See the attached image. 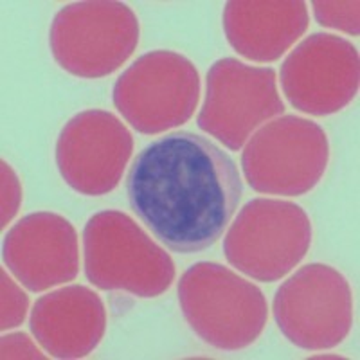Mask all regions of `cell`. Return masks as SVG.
Returning <instances> with one entry per match:
<instances>
[{
	"instance_id": "13",
	"label": "cell",
	"mask_w": 360,
	"mask_h": 360,
	"mask_svg": "<svg viewBox=\"0 0 360 360\" xmlns=\"http://www.w3.org/2000/svg\"><path fill=\"white\" fill-rule=\"evenodd\" d=\"M29 328L45 353L54 359H83L105 337L107 310L92 288L70 285L38 299Z\"/></svg>"
},
{
	"instance_id": "2",
	"label": "cell",
	"mask_w": 360,
	"mask_h": 360,
	"mask_svg": "<svg viewBox=\"0 0 360 360\" xmlns=\"http://www.w3.org/2000/svg\"><path fill=\"white\" fill-rule=\"evenodd\" d=\"M179 304L193 332L221 352L256 342L269 319L263 292L214 262H198L186 270L179 281Z\"/></svg>"
},
{
	"instance_id": "1",
	"label": "cell",
	"mask_w": 360,
	"mask_h": 360,
	"mask_svg": "<svg viewBox=\"0 0 360 360\" xmlns=\"http://www.w3.org/2000/svg\"><path fill=\"white\" fill-rule=\"evenodd\" d=\"M130 207L169 250L204 252L224 236L243 184L229 153L191 131L144 146L127 176Z\"/></svg>"
},
{
	"instance_id": "4",
	"label": "cell",
	"mask_w": 360,
	"mask_h": 360,
	"mask_svg": "<svg viewBox=\"0 0 360 360\" xmlns=\"http://www.w3.org/2000/svg\"><path fill=\"white\" fill-rule=\"evenodd\" d=\"M139 18L123 2L82 0L56 13L49 45L56 63L72 76L105 78L134 54Z\"/></svg>"
},
{
	"instance_id": "10",
	"label": "cell",
	"mask_w": 360,
	"mask_h": 360,
	"mask_svg": "<svg viewBox=\"0 0 360 360\" xmlns=\"http://www.w3.org/2000/svg\"><path fill=\"white\" fill-rule=\"evenodd\" d=\"M359 85V51L337 34L304 38L281 65V89L290 105L315 117L348 107Z\"/></svg>"
},
{
	"instance_id": "7",
	"label": "cell",
	"mask_w": 360,
	"mask_h": 360,
	"mask_svg": "<svg viewBox=\"0 0 360 360\" xmlns=\"http://www.w3.org/2000/svg\"><path fill=\"white\" fill-rule=\"evenodd\" d=\"M112 99L139 134H164L193 117L200 99V76L195 63L182 54L152 51L119 76Z\"/></svg>"
},
{
	"instance_id": "11",
	"label": "cell",
	"mask_w": 360,
	"mask_h": 360,
	"mask_svg": "<svg viewBox=\"0 0 360 360\" xmlns=\"http://www.w3.org/2000/svg\"><path fill=\"white\" fill-rule=\"evenodd\" d=\"M134 153V137L107 110H83L62 128L56 141L58 172L74 191L108 195L119 186Z\"/></svg>"
},
{
	"instance_id": "8",
	"label": "cell",
	"mask_w": 360,
	"mask_h": 360,
	"mask_svg": "<svg viewBox=\"0 0 360 360\" xmlns=\"http://www.w3.org/2000/svg\"><path fill=\"white\" fill-rule=\"evenodd\" d=\"M272 314L283 335L297 348H335L352 330V288L333 266L310 263L295 270L278 288Z\"/></svg>"
},
{
	"instance_id": "15",
	"label": "cell",
	"mask_w": 360,
	"mask_h": 360,
	"mask_svg": "<svg viewBox=\"0 0 360 360\" xmlns=\"http://www.w3.org/2000/svg\"><path fill=\"white\" fill-rule=\"evenodd\" d=\"M314 17L323 27L337 29L352 37H359L360 4L356 0H315L311 2Z\"/></svg>"
},
{
	"instance_id": "6",
	"label": "cell",
	"mask_w": 360,
	"mask_h": 360,
	"mask_svg": "<svg viewBox=\"0 0 360 360\" xmlns=\"http://www.w3.org/2000/svg\"><path fill=\"white\" fill-rule=\"evenodd\" d=\"M328 160L330 143L319 124L299 115H279L250 135L242 169L254 191L301 197L319 184Z\"/></svg>"
},
{
	"instance_id": "16",
	"label": "cell",
	"mask_w": 360,
	"mask_h": 360,
	"mask_svg": "<svg viewBox=\"0 0 360 360\" xmlns=\"http://www.w3.org/2000/svg\"><path fill=\"white\" fill-rule=\"evenodd\" d=\"M0 287H2V319L0 330L8 332L11 328L20 326L29 310V297L15 279L8 276L4 269L0 270Z\"/></svg>"
},
{
	"instance_id": "18",
	"label": "cell",
	"mask_w": 360,
	"mask_h": 360,
	"mask_svg": "<svg viewBox=\"0 0 360 360\" xmlns=\"http://www.w3.org/2000/svg\"><path fill=\"white\" fill-rule=\"evenodd\" d=\"M2 359H45L44 353L37 348V344L25 333H8L0 340Z\"/></svg>"
},
{
	"instance_id": "5",
	"label": "cell",
	"mask_w": 360,
	"mask_h": 360,
	"mask_svg": "<svg viewBox=\"0 0 360 360\" xmlns=\"http://www.w3.org/2000/svg\"><path fill=\"white\" fill-rule=\"evenodd\" d=\"M311 245V221L301 205L281 198H254L224 236V254L238 272L274 283L303 262Z\"/></svg>"
},
{
	"instance_id": "9",
	"label": "cell",
	"mask_w": 360,
	"mask_h": 360,
	"mask_svg": "<svg viewBox=\"0 0 360 360\" xmlns=\"http://www.w3.org/2000/svg\"><path fill=\"white\" fill-rule=\"evenodd\" d=\"M285 112L272 67L245 65L221 58L211 65L197 124L233 152L245 146L259 127Z\"/></svg>"
},
{
	"instance_id": "3",
	"label": "cell",
	"mask_w": 360,
	"mask_h": 360,
	"mask_svg": "<svg viewBox=\"0 0 360 360\" xmlns=\"http://www.w3.org/2000/svg\"><path fill=\"white\" fill-rule=\"evenodd\" d=\"M83 269L99 290H123L157 297L175 281V263L121 211H101L83 229Z\"/></svg>"
},
{
	"instance_id": "14",
	"label": "cell",
	"mask_w": 360,
	"mask_h": 360,
	"mask_svg": "<svg viewBox=\"0 0 360 360\" xmlns=\"http://www.w3.org/2000/svg\"><path fill=\"white\" fill-rule=\"evenodd\" d=\"M224 33L238 54L258 63L276 62L307 33L303 0H231L224 8Z\"/></svg>"
},
{
	"instance_id": "12",
	"label": "cell",
	"mask_w": 360,
	"mask_h": 360,
	"mask_svg": "<svg viewBox=\"0 0 360 360\" xmlns=\"http://www.w3.org/2000/svg\"><path fill=\"white\" fill-rule=\"evenodd\" d=\"M2 258L9 272L29 292L49 290L78 276V233L62 214L31 213L8 231Z\"/></svg>"
},
{
	"instance_id": "17",
	"label": "cell",
	"mask_w": 360,
	"mask_h": 360,
	"mask_svg": "<svg viewBox=\"0 0 360 360\" xmlns=\"http://www.w3.org/2000/svg\"><path fill=\"white\" fill-rule=\"evenodd\" d=\"M0 172H2V224L0 227L6 229V225L17 217L18 209L22 204V184L18 175L11 168V164L6 160L0 162Z\"/></svg>"
}]
</instances>
